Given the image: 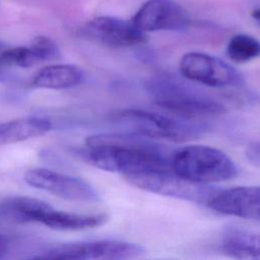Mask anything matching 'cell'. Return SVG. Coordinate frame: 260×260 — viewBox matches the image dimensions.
<instances>
[{
  "mask_svg": "<svg viewBox=\"0 0 260 260\" xmlns=\"http://www.w3.org/2000/svg\"><path fill=\"white\" fill-rule=\"evenodd\" d=\"M84 157L98 169L125 178L171 168L170 152L151 139L131 133H103L87 137Z\"/></svg>",
  "mask_w": 260,
  "mask_h": 260,
  "instance_id": "obj_1",
  "label": "cell"
},
{
  "mask_svg": "<svg viewBox=\"0 0 260 260\" xmlns=\"http://www.w3.org/2000/svg\"><path fill=\"white\" fill-rule=\"evenodd\" d=\"M146 89L158 108L179 119L194 120L226 112L219 102L178 80L151 78L146 82Z\"/></svg>",
  "mask_w": 260,
  "mask_h": 260,
  "instance_id": "obj_2",
  "label": "cell"
},
{
  "mask_svg": "<svg viewBox=\"0 0 260 260\" xmlns=\"http://www.w3.org/2000/svg\"><path fill=\"white\" fill-rule=\"evenodd\" d=\"M171 168L181 178L199 184L223 182L238 175V168L228 154L207 145H188L175 150Z\"/></svg>",
  "mask_w": 260,
  "mask_h": 260,
  "instance_id": "obj_3",
  "label": "cell"
},
{
  "mask_svg": "<svg viewBox=\"0 0 260 260\" xmlns=\"http://www.w3.org/2000/svg\"><path fill=\"white\" fill-rule=\"evenodd\" d=\"M110 120L128 133L149 139L184 141L198 137L206 130V126L202 124L133 108L111 113Z\"/></svg>",
  "mask_w": 260,
  "mask_h": 260,
  "instance_id": "obj_4",
  "label": "cell"
},
{
  "mask_svg": "<svg viewBox=\"0 0 260 260\" xmlns=\"http://www.w3.org/2000/svg\"><path fill=\"white\" fill-rule=\"evenodd\" d=\"M144 248L120 240H96L55 246L37 258L62 260H124L143 256Z\"/></svg>",
  "mask_w": 260,
  "mask_h": 260,
  "instance_id": "obj_5",
  "label": "cell"
},
{
  "mask_svg": "<svg viewBox=\"0 0 260 260\" xmlns=\"http://www.w3.org/2000/svg\"><path fill=\"white\" fill-rule=\"evenodd\" d=\"M139 189L162 196L195 202H207L215 192L205 184L194 183L181 178L172 169L133 175L125 178Z\"/></svg>",
  "mask_w": 260,
  "mask_h": 260,
  "instance_id": "obj_6",
  "label": "cell"
},
{
  "mask_svg": "<svg viewBox=\"0 0 260 260\" xmlns=\"http://www.w3.org/2000/svg\"><path fill=\"white\" fill-rule=\"evenodd\" d=\"M180 72L192 81L210 86L226 87L243 83L242 74L225 61L201 52H189L180 60Z\"/></svg>",
  "mask_w": 260,
  "mask_h": 260,
  "instance_id": "obj_7",
  "label": "cell"
},
{
  "mask_svg": "<svg viewBox=\"0 0 260 260\" xmlns=\"http://www.w3.org/2000/svg\"><path fill=\"white\" fill-rule=\"evenodd\" d=\"M80 36L110 48H129L142 45L147 36L132 21L115 16H98L85 22Z\"/></svg>",
  "mask_w": 260,
  "mask_h": 260,
  "instance_id": "obj_8",
  "label": "cell"
},
{
  "mask_svg": "<svg viewBox=\"0 0 260 260\" xmlns=\"http://www.w3.org/2000/svg\"><path fill=\"white\" fill-rule=\"evenodd\" d=\"M24 180L34 188L44 190L64 199L84 202L99 200L98 192L86 181L52 170L30 169L25 173Z\"/></svg>",
  "mask_w": 260,
  "mask_h": 260,
  "instance_id": "obj_9",
  "label": "cell"
},
{
  "mask_svg": "<svg viewBox=\"0 0 260 260\" xmlns=\"http://www.w3.org/2000/svg\"><path fill=\"white\" fill-rule=\"evenodd\" d=\"M145 31L181 30L190 23L185 9L176 0H147L131 20Z\"/></svg>",
  "mask_w": 260,
  "mask_h": 260,
  "instance_id": "obj_10",
  "label": "cell"
},
{
  "mask_svg": "<svg viewBox=\"0 0 260 260\" xmlns=\"http://www.w3.org/2000/svg\"><path fill=\"white\" fill-rule=\"evenodd\" d=\"M206 205L225 215L260 221V186H240L215 191Z\"/></svg>",
  "mask_w": 260,
  "mask_h": 260,
  "instance_id": "obj_11",
  "label": "cell"
},
{
  "mask_svg": "<svg viewBox=\"0 0 260 260\" xmlns=\"http://www.w3.org/2000/svg\"><path fill=\"white\" fill-rule=\"evenodd\" d=\"M106 214H76L54 209L51 205L44 209L37 217L36 222L59 231H80L93 229L104 224Z\"/></svg>",
  "mask_w": 260,
  "mask_h": 260,
  "instance_id": "obj_12",
  "label": "cell"
},
{
  "mask_svg": "<svg viewBox=\"0 0 260 260\" xmlns=\"http://www.w3.org/2000/svg\"><path fill=\"white\" fill-rule=\"evenodd\" d=\"M52 129L48 119L36 116L22 117L0 123V145L24 141L42 136Z\"/></svg>",
  "mask_w": 260,
  "mask_h": 260,
  "instance_id": "obj_13",
  "label": "cell"
},
{
  "mask_svg": "<svg viewBox=\"0 0 260 260\" xmlns=\"http://www.w3.org/2000/svg\"><path fill=\"white\" fill-rule=\"evenodd\" d=\"M83 72L80 68L70 64L49 65L42 68L34 77L36 87L49 89H65L80 84Z\"/></svg>",
  "mask_w": 260,
  "mask_h": 260,
  "instance_id": "obj_14",
  "label": "cell"
},
{
  "mask_svg": "<svg viewBox=\"0 0 260 260\" xmlns=\"http://www.w3.org/2000/svg\"><path fill=\"white\" fill-rule=\"evenodd\" d=\"M220 250L234 258L260 259V234L231 229L220 240Z\"/></svg>",
  "mask_w": 260,
  "mask_h": 260,
  "instance_id": "obj_15",
  "label": "cell"
},
{
  "mask_svg": "<svg viewBox=\"0 0 260 260\" xmlns=\"http://www.w3.org/2000/svg\"><path fill=\"white\" fill-rule=\"evenodd\" d=\"M48 206V203L37 198L9 197L0 203V218L14 223L35 222L37 215Z\"/></svg>",
  "mask_w": 260,
  "mask_h": 260,
  "instance_id": "obj_16",
  "label": "cell"
},
{
  "mask_svg": "<svg viewBox=\"0 0 260 260\" xmlns=\"http://www.w3.org/2000/svg\"><path fill=\"white\" fill-rule=\"evenodd\" d=\"M226 54L236 63L249 62L260 56V42L250 35H236L228 43Z\"/></svg>",
  "mask_w": 260,
  "mask_h": 260,
  "instance_id": "obj_17",
  "label": "cell"
},
{
  "mask_svg": "<svg viewBox=\"0 0 260 260\" xmlns=\"http://www.w3.org/2000/svg\"><path fill=\"white\" fill-rule=\"evenodd\" d=\"M29 46L31 47L39 63L54 61L60 58L61 54L57 44L46 36L36 37Z\"/></svg>",
  "mask_w": 260,
  "mask_h": 260,
  "instance_id": "obj_18",
  "label": "cell"
},
{
  "mask_svg": "<svg viewBox=\"0 0 260 260\" xmlns=\"http://www.w3.org/2000/svg\"><path fill=\"white\" fill-rule=\"evenodd\" d=\"M247 158L255 166L260 167V141L253 142L247 147Z\"/></svg>",
  "mask_w": 260,
  "mask_h": 260,
  "instance_id": "obj_19",
  "label": "cell"
},
{
  "mask_svg": "<svg viewBox=\"0 0 260 260\" xmlns=\"http://www.w3.org/2000/svg\"><path fill=\"white\" fill-rule=\"evenodd\" d=\"M9 251V241L2 235H0V259L4 258Z\"/></svg>",
  "mask_w": 260,
  "mask_h": 260,
  "instance_id": "obj_20",
  "label": "cell"
},
{
  "mask_svg": "<svg viewBox=\"0 0 260 260\" xmlns=\"http://www.w3.org/2000/svg\"><path fill=\"white\" fill-rule=\"evenodd\" d=\"M7 68H8V66H6L0 58V81H4L8 78V74H7L8 72L6 70Z\"/></svg>",
  "mask_w": 260,
  "mask_h": 260,
  "instance_id": "obj_21",
  "label": "cell"
},
{
  "mask_svg": "<svg viewBox=\"0 0 260 260\" xmlns=\"http://www.w3.org/2000/svg\"><path fill=\"white\" fill-rule=\"evenodd\" d=\"M252 17H253L254 20L260 25V8H257V9L253 10V12H252Z\"/></svg>",
  "mask_w": 260,
  "mask_h": 260,
  "instance_id": "obj_22",
  "label": "cell"
},
{
  "mask_svg": "<svg viewBox=\"0 0 260 260\" xmlns=\"http://www.w3.org/2000/svg\"><path fill=\"white\" fill-rule=\"evenodd\" d=\"M4 49V46H3V44L0 42V51H2Z\"/></svg>",
  "mask_w": 260,
  "mask_h": 260,
  "instance_id": "obj_23",
  "label": "cell"
}]
</instances>
